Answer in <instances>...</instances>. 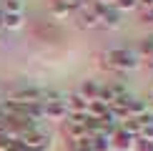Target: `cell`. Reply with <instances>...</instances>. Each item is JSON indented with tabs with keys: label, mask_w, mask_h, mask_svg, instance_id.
I'll return each mask as SVG.
<instances>
[{
	"label": "cell",
	"mask_w": 153,
	"mask_h": 151,
	"mask_svg": "<svg viewBox=\"0 0 153 151\" xmlns=\"http://www.w3.org/2000/svg\"><path fill=\"white\" fill-rule=\"evenodd\" d=\"M105 63L103 66L108 71H116V73H123V71H136L141 66V55L136 53L133 48H111L105 50Z\"/></svg>",
	"instance_id": "cell-1"
},
{
	"label": "cell",
	"mask_w": 153,
	"mask_h": 151,
	"mask_svg": "<svg viewBox=\"0 0 153 151\" xmlns=\"http://www.w3.org/2000/svg\"><path fill=\"white\" fill-rule=\"evenodd\" d=\"M40 96H43V88L20 86V88H13L5 101H13V103H40Z\"/></svg>",
	"instance_id": "cell-2"
},
{
	"label": "cell",
	"mask_w": 153,
	"mask_h": 151,
	"mask_svg": "<svg viewBox=\"0 0 153 151\" xmlns=\"http://www.w3.org/2000/svg\"><path fill=\"white\" fill-rule=\"evenodd\" d=\"M23 149L25 151H48L50 149V134H45V131H35V134H30V136H25L23 138Z\"/></svg>",
	"instance_id": "cell-3"
},
{
	"label": "cell",
	"mask_w": 153,
	"mask_h": 151,
	"mask_svg": "<svg viewBox=\"0 0 153 151\" xmlns=\"http://www.w3.org/2000/svg\"><path fill=\"white\" fill-rule=\"evenodd\" d=\"M108 141H111V151H133L136 149V138L128 136L123 129H116Z\"/></svg>",
	"instance_id": "cell-4"
},
{
	"label": "cell",
	"mask_w": 153,
	"mask_h": 151,
	"mask_svg": "<svg viewBox=\"0 0 153 151\" xmlns=\"http://www.w3.org/2000/svg\"><path fill=\"white\" fill-rule=\"evenodd\" d=\"M43 118H50V121H65V118H68L65 101H53V103H43Z\"/></svg>",
	"instance_id": "cell-5"
},
{
	"label": "cell",
	"mask_w": 153,
	"mask_h": 151,
	"mask_svg": "<svg viewBox=\"0 0 153 151\" xmlns=\"http://www.w3.org/2000/svg\"><path fill=\"white\" fill-rule=\"evenodd\" d=\"M65 108H68V116H73V113H85L88 111V101L83 98L78 91L65 93Z\"/></svg>",
	"instance_id": "cell-6"
},
{
	"label": "cell",
	"mask_w": 153,
	"mask_h": 151,
	"mask_svg": "<svg viewBox=\"0 0 153 151\" xmlns=\"http://www.w3.org/2000/svg\"><path fill=\"white\" fill-rule=\"evenodd\" d=\"M98 91H100V83L95 78H85L80 83V88H78V93L88 101V103H91V101H98Z\"/></svg>",
	"instance_id": "cell-7"
},
{
	"label": "cell",
	"mask_w": 153,
	"mask_h": 151,
	"mask_svg": "<svg viewBox=\"0 0 153 151\" xmlns=\"http://www.w3.org/2000/svg\"><path fill=\"white\" fill-rule=\"evenodd\" d=\"M100 25H105V28H111V30L120 28V25H123V13H118V10L111 5V8L100 15Z\"/></svg>",
	"instance_id": "cell-8"
},
{
	"label": "cell",
	"mask_w": 153,
	"mask_h": 151,
	"mask_svg": "<svg viewBox=\"0 0 153 151\" xmlns=\"http://www.w3.org/2000/svg\"><path fill=\"white\" fill-rule=\"evenodd\" d=\"M75 15H78V20H80V28H98L100 20H98V15L88 8V5H83V8L75 10Z\"/></svg>",
	"instance_id": "cell-9"
},
{
	"label": "cell",
	"mask_w": 153,
	"mask_h": 151,
	"mask_svg": "<svg viewBox=\"0 0 153 151\" xmlns=\"http://www.w3.org/2000/svg\"><path fill=\"white\" fill-rule=\"evenodd\" d=\"M146 113H151L148 111V101H143V98H131L128 101V116L131 118H143Z\"/></svg>",
	"instance_id": "cell-10"
},
{
	"label": "cell",
	"mask_w": 153,
	"mask_h": 151,
	"mask_svg": "<svg viewBox=\"0 0 153 151\" xmlns=\"http://www.w3.org/2000/svg\"><path fill=\"white\" fill-rule=\"evenodd\" d=\"M25 25V18L18 13H3V30H20Z\"/></svg>",
	"instance_id": "cell-11"
},
{
	"label": "cell",
	"mask_w": 153,
	"mask_h": 151,
	"mask_svg": "<svg viewBox=\"0 0 153 151\" xmlns=\"http://www.w3.org/2000/svg\"><path fill=\"white\" fill-rule=\"evenodd\" d=\"M85 113H88L91 118H105V116H108V106L103 103V101H91Z\"/></svg>",
	"instance_id": "cell-12"
},
{
	"label": "cell",
	"mask_w": 153,
	"mask_h": 151,
	"mask_svg": "<svg viewBox=\"0 0 153 151\" xmlns=\"http://www.w3.org/2000/svg\"><path fill=\"white\" fill-rule=\"evenodd\" d=\"M0 10H3V13H18V15H23V13H25V3H23V0H5Z\"/></svg>",
	"instance_id": "cell-13"
},
{
	"label": "cell",
	"mask_w": 153,
	"mask_h": 151,
	"mask_svg": "<svg viewBox=\"0 0 153 151\" xmlns=\"http://www.w3.org/2000/svg\"><path fill=\"white\" fill-rule=\"evenodd\" d=\"M138 55H151L153 58V35H146L141 43H138V50H136Z\"/></svg>",
	"instance_id": "cell-14"
},
{
	"label": "cell",
	"mask_w": 153,
	"mask_h": 151,
	"mask_svg": "<svg viewBox=\"0 0 153 151\" xmlns=\"http://www.w3.org/2000/svg\"><path fill=\"white\" fill-rule=\"evenodd\" d=\"M113 8H116L118 13H131V10L138 8V3L136 0H113Z\"/></svg>",
	"instance_id": "cell-15"
},
{
	"label": "cell",
	"mask_w": 153,
	"mask_h": 151,
	"mask_svg": "<svg viewBox=\"0 0 153 151\" xmlns=\"http://www.w3.org/2000/svg\"><path fill=\"white\" fill-rule=\"evenodd\" d=\"M71 13L73 10L68 8L65 3H53V8H50V15H53V18H68Z\"/></svg>",
	"instance_id": "cell-16"
},
{
	"label": "cell",
	"mask_w": 153,
	"mask_h": 151,
	"mask_svg": "<svg viewBox=\"0 0 153 151\" xmlns=\"http://www.w3.org/2000/svg\"><path fill=\"white\" fill-rule=\"evenodd\" d=\"M141 23H153V8H143L141 10Z\"/></svg>",
	"instance_id": "cell-17"
},
{
	"label": "cell",
	"mask_w": 153,
	"mask_h": 151,
	"mask_svg": "<svg viewBox=\"0 0 153 151\" xmlns=\"http://www.w3.org/2000/svg\"><path fill=\"white\" fill-rule=\"evenodd\" d=\"M138 8H153V0H136Z\"/></svg>",
	"instance_id": "cell-18"
},
{
	"label": "cell",
	"mask_w": 153,
	"mask_h": 151,
	"mask_svg": "<svg viewBox=\"0 0 153 151\" xmlns=\"http://www.w3.org/2000/svg\"><path fill=\"white\" fill-rule=\"evenodd\" d=\"M98 3H103V5H113V0H98Z\"/></svg>",
	"instance_id": "cell-19"
},
{
	"label": "cell",
	"mask_w": 153,
	"mask_h": 151,
	"mask_svg": "<svg viewBox=\"0 0 153 151\" xmlns=\"http://www.w3.org/2000/svg\"><path fill=\"white\" fill-rule=\"evenodd\" d=\"M0 33H3V10H0Z\"/></svg>",
	"instance_id": "cell-20"
},
{
	"label": "cell",
	"mask_w": 153,
	"mask_h": 151,
	"mask_svg": "<svg viewBox=\"0 0 153 151\" xmlns=\"http://www.w3.org/2000/svg\"><path fill=\"white\" fill-rule=\"evenodd\" d=\"M0 101H3V93H0Z\"/></svg>",
	"instance_id": "cell-21"
},
{
	"label": "cell",
	"mask_w": 153,
	"mask_h": 151,
	"mask_svg": "<svg viewBox=\"0 0 153 151\" xmlns=\"http://www.w3.org/2000/svg\"><path fill=\"white\" fill-rule=\"evenodd\" d=\"M151 96H153V88H151Z\"/></svg>",
	"instance_id": "cell-22"
},
{
	"label": "cell",
	"mask_w": 153,
	"mask_h": 151,
	"mask_svg": "<svg viewBox=\"0 0 153 151\" xmlns=\"http://www.w3.org/2000/svg\"><path fill=\"white\" fill-rule=\"evenodd\" d=\"M108 151H111V149H108Z\"/></svg>",
	"instance_id": "cell-23"
}]
</instances>
